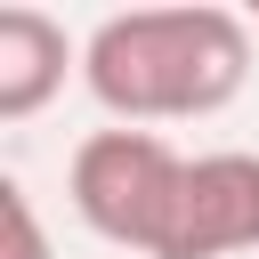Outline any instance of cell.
Masks as SVG:
<instances>
[{"label": "cell", "mask_w": 259, "mask_h": 259, "mask_svg": "<svg viewBox=\"0 0 259 259\" xmlns=\"http://www.w3.org/2000/svg\"><path fill=\"white\" fill-rule=\"evenodd\" d=\"M235 251H259V154L243 146L186 154L178 210L154 259H235Z\"/></svg>", "instance_id": "obj_3"}, {"label": "cell", "mask_w": 259, "mask_h": 259, "mask_svg": "<svg viewBox=\"0 0 259 259\" xmlns=\"http://www.w3.org/2000/svg\"><path fill=\"white\" fill-rule=\"evenodd\" d=\"M178 178H186V154L162 130H121L113 121V130H89L73 146L65 194H73V219L97 243L154 259L162 235H170V210H178Z\"/></svg>", "instance_id": "obj_2"}, {"label": "cell", "mask_w": 259, "mask_h": 259, "mask_svg": "<svg viewBox=\"0 0 259 259\" xmlns=\"http://www.w3.org/2000/svg\"><path fill=\"white\" fill-rule=\"evenodd\" d=\"M0 259H49V227L24 194V178H0Z\"/></svg>", "instance_id": "obj_5"}, {"label": "cell", "mask_w": 259, "mask_h": 259, "mask_svg": "<svg viewBox=\"0 0 259 259\" xmlns=\"http://www.w3.org/2000/svg\"><path fill=\"white\" fill-rule=\"evenodd\" d=\"M65 73H81L73 32L49 8H24V0L0 8V121H32L65 89Z\"/></svg>", "instance_id": "obj_4"}, {"label": "cell", "mask_w": 259, "mask_h": 259, "mask_svg": "<svg viewBox=\"0 0 259 259\" xmlns=\"http://www.w3.org/2000/svg\"><path fill=\"white\" fill-rule=\"evenodd\" d=\"M251 40L259 24L219 8V0H178V8H113L81 40V89L121 121H202L243 97L251 81Z\"/></svg>", "instance_id": "obj_1"}]
</instances>
